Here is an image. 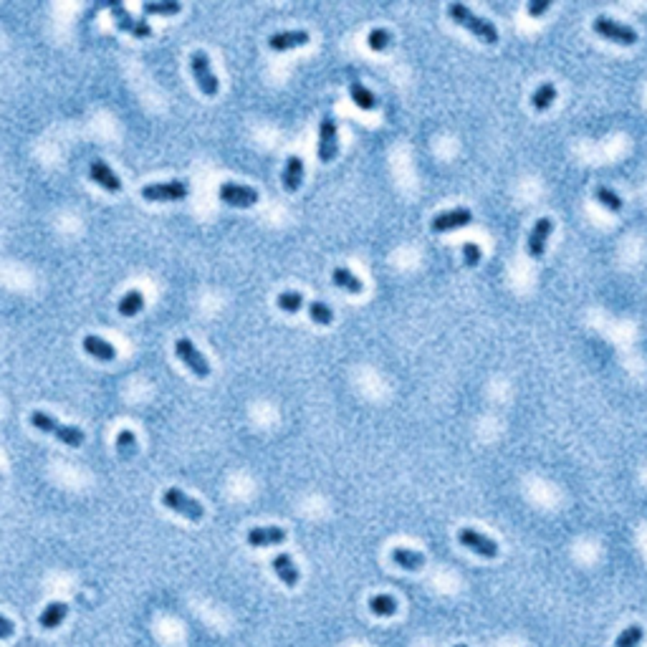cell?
I'll use <instances>...</instances> for the list:
<instances>
[{
  "label": "cell",
  "instance_id": "obj_1",
  "mask_svg": "<svg viewBox=\"0 0 647 647\" xmlns=\"http://www.w3.org/2000/svg\"><path fill=\"white\" fill-rule=\"evenodd\" d=\"M31 425H33L35 430H40V433H51L53 438H58L64 445H69V448H79V445L87 440V435H84L81 428H76V425H64V422L53 420L51 415H46V412H40V410L31 412Z\"/></svg>",
  "mask_w": 647,
  "mask_h": 647
},
{
  "label": "cell",
  "instance_id": "obj_2",
  "mask_svg": "<svg viewBox=\"0 0 647 647\" xmlns=\"http://www.w3.org/2000/svg\"><path fill=\"white\" fill-rule=\"evenodd\" d=\"M448 13H450V18L455 21V23H460L463 28H468L470 33H475L480 40H485V43H496L498 40L496 26H493L491 21H485V18L475 16V13L470 11L465 3H450Z\"/></svg>",
  "mask_w": 647,
  "mask_h": 647
},
{
  "label": "cell",
  "instance_id": "obj_3",
  "mask_svg": "<svg viewBox=\"0 0 647 647\" xmlns=\"http://www.w3.org/2000/svg\"><path fill=\"white\" fill-rule=\"evenodd\" d=\"M162 503H165L170 511L185 516V519H190V521H202V516H205L202 503H197L195 498H190L187 493L179 491V488H167V491L162 493Z\"/></svg>",
  "mask_w": 647,
  "mask_h": 647
},
{
  "label": "cell",
  "instance_id": "obj_4",
  "mask_svg": "<svg viewBox=\"0 0 647 647\" xmlns=\"http://www.w3.org/2000/svg\"><path fill=\"white\" fill-rule=\"evenodd\" d=\"M190 66H192V76H195L200 92L205 94V96H215V94H218V89H220V84H218V76H215L213 69H210L208 53L202 51V48L192 51Z\"/></svg>",
  "mask_w": 647,
  "mask_h": 647
},
{
  "label": "cell",
  "instance_id": "obj_5",
  "mask_svg": "<svg viewBox=\"0 0 647 647\" xmlns=\"http://www.w3.org/2000/svg\"><path fill=\"white\" fill-rule=\"evenodd\" d=\"M458 541H460V546L483 556V559H496L498 556V543L491 536H485V533L475 531V529H468V526L458 529Z\"/></svg>",
  "mask_w": 647,
  "mask_h": 647
},
{
  "label": "cell",
  "instance_id": "obj_6",
  "mask_svg": "<svg viewBox=\"0 0 647 647\" xmlns=\"http://www.w3.org/2000/svg\"><path fill=\"white\" fill-rule=\"evenodd\" d=\"M190 192V185L185 179H167V182H150L142 187V197L145 200H182Z\"/></svg>",
  "mask_w": 647,
  "mask_h": 647
},
{
  "label": "cell",
  "instance_id": "obj_7",
  "mask_svg": "<svg viewBox=\"0 0 647 647\" xmlns=\"http://www.w3.org/2000/svg\"><path fill=\"white\" fill-rule=\"evenodd\" d=\"M595 31L599 35H604V38L614 40V43H622V46H632L637 40V31L632 28V26L627 23H619V21H614V18H607V16H599L595 21Z\"/></svg>",
  "mask_w": 647,
  "mask_h": 647
},
{
  "label": "cell",
  "instance_id": "obj_8",
  "mask_svg": "<svg viewBox=\"0 0 647 647\" xmlns=\"http://www.w3.org/2000/svg\"><path fill=\"white\" fill-rule=\"evenodd\" d=\"M175 354H177V357L182 359V364H187V370L195 372L197 377H208L210 375L208 359H205V354H202L190 339L179 336V339L175 341Z\"/></svg>",
  "mask_w": 647,
  "mask_h": 647
},
{
  "label": "cell",
  "instance_id": "obj_9",
  "mask_svg": "<svg viewBox=\"0 0 647 647\" xmlns=\"http://www.w3.org/2000/svg\"><path fill=\"white\" fill-rule=\"evenodd\" d=\"M109 11H111V18H114V26L119 31H127V33L137 35V38H147V35H152V26L147 23V21H139V18H134L132 13L127 11V8L121 6V3L111 0Z\"/></svg>",
  "mask_w": 647,
  "mask_h": 647
},
{
  "label": "cell",
  "instance_id": "obj_10",
  "mask_svg": "<svg viewBox=\"0 0 647 647\" xmlns=\"http://www.w3.org/2000/svg\"><path fill=\"white\" fill-rule=\"evenodd\" d=\"M339 152V142H336V119L331 114L321 116L319 121V160L321 162H331Z\"/></svg>",
  "mask_w": 647,
  "mask_h": 647
},
{
  "label": "cell",
  "instance_id": "obj_11",
  "mask_svg": "<svg viewBox=\"0 0 647 647\" xmlns=\"http://www.w3.org/2000/svg\"><path fill=\"white\" fill-rule=\"evenodd\" d=\"M218 197L233 208H250L258 202V190L248 185H238V182H223L218 190Z\"/></svg>",
  "mask_w": 647,
  "mask_h": 647
},
{
  "label": "cell",
  "instance_id": "obj_12",
  "mask_svg": "<svg viewBox=\"0 0 647 647\" xmlns=\"http://www.w3.org/2000/svg\"><path fill=\"white\" fill-rule=\"evenodd\" d=\"M473 220V213L468 208H453V210H445V213H438L433 220H430V228L435 233H448V231H458V228H465Z\"/></svg>",
  "mask_w": 647,
  "mask_h": 647
},
{
  "label": "cell",
  "instance_id": "obj_13",
  "mask_svg": "<svg viewBox=\"0 0 647 647\" xmlns=\"http://www.w3.org/2000/svg\"><path fill=\"white\" fill-rule=\"evenodd\" d=\"M551 231H554V220L551 218H538L533 223L531 233H529V240H526V253L531 258H541L543 250H546V240H549Z\"/></svg>",
  "mask_w": 647,
  "mask_h": 647
},
{
  "label": "cell",
  "instance_id": "obj_14",
  "mask_svg": "<svg viewBox=\"0 0 647 647\" xmlns=\"http://www.w3.org/2000/svg\"><path fill=\"white\" fill-rule=\"evenodd\" d=\"M309 31L306 28H294V31H278L268 38V46L273 51H289V48H299L309 43Z\"/></svg>",
  "mask_w": 647,
  "mask_h": 647
},
{
  "label": "cell",
  "instance_id": "obj_15",
  "mask_svg": "<svg viewBox=\"0 0 647 647\" xmlns=\"http://www.w3.org/2000/svg\"><path fill=\"white\" fill-rule=\"evenodd\" d=\"M250 546H276L286 538V529L281 526H253L245 533Z\"/></svg>",
  "mask_w": 647,
  "mask_h": 647
},
{
  "label": "cell",
  "instance_id": "obj_16",
  "mask_svg": "<svg viewBox=\"0 0 647 647\" xmlns=\"http://www.w3.org/2000/svg\"><path fill=\"white\" fill-rule=\"evenodd\" d=\"M389 559H392L394 566H399L404 572H417V569L425 566V554L415 549H407V546H394L389 551Z\"/></svg>",
  "mask_w": 647,
  "mask_h": 647
},
{
  "label": "cell",
  "instance_id": "obj_17",
  "mask_svg": "<svg viewBox=\"0 0 647 647\" xmlns=\"http://www.w3.org/2000/svg\"><path fill=\"white\" fill-rule=\"evenodd\" d=\"M89 175H92L94 182H96V185H101L104 190H109V192H119L121 190V179L116 177L114 172H111V167L106 165L104 160H94L92 165H89Z\"/></svg>",
  "mask_w": 647,
  "mask_h": 647
},
{
  "label": "cell",
  "instance_id": "obj_18",
  "mask_svg": "<svg viewBox=\"0 0 647 647\" xmlns=\"http://www.w3.org/2000/svg\"><path fill=\"white\" fill-rule=\"evenodd\" d=\"M271 566H273V572H276V577L281 579L286 587H296V584H299L301 572H299V566L294 564V559H291L289 554H276L273 556V561H271Z\"/></svg>",
  "mask_w": 647,
  "mask_h": 647
},
{
  "label": "cell",
  "instance_id": "obj_19",
  "mask_svg": "<svg viewBox=\"0 0 647 647\" xmlns=\"http://www.w3.org/2000/svg\"><path fill=\"white\" fill-rule=\"evenodd\" d=\"M81 347H84V352L89 354V357L94 359H101V362H111V359H116V349L114 344H109L106 339H101V336H84V341H81Z\"/></svg>",
  "mask_w": 647,
  "mask_h": 647
},
{
  "label": "cell",
  "instance_id": "obj_20",
  "mask_svg": "<svg viewBox=\"0 0 647 647\" xmlns=\"http://www.w3.org/2000/svg\"><path fill=\"white\" fill-rule=\"evenodd\" d=\"M66 614H69V604L66 602H51V604H46L38 617L40 630H56V627H61Z\"/></svg>",
  "mask_w": 647,
  "mask_h": 647
},
{
  "label": "cell",
  "instance_id": "obj_21",
  "mask_svg": "<svg viewBox=\"0 0 647 647\" xmlns=\"http://www.w3.org/2000/svg\"><path fill=\"white\" fill-rule=\"evenodd\" d=\"M301 182H304V160L299 155H291L283 165V187L294 192L299 190Z\"/></svg>",
  "mask_w": 647,
  "mask_h": 647
},
{
  "label": "cell",
  "instance_id": "obj_22",
  "mask_svg": "<svg viewBox=\"0 0 647 647\" xmlns=\"http://www.w3.org/2000/svg\"><path fill=\"white\" fill-rule=\"evenodd\" d=\"M331 278H334V283L339 286V289L349 291V294H362V291H364L362 281H359V278L354 276L349 268H344V266H336L334 271H331Z\"/></svg>",
  "mask_w": 647,
  "mask_h": 647
},
{
  "label": "cell",
  "instance_id": "obj_23",
  "mask_svg": "<svg viewBox=\"0 0 647 647\" xmlns=\"http://www.w3.org/2000/svg\"><path fill=\"white\" fill-rule=\"evenodd\" d=\"M142 309H145V296H142V291L132 289V291H127V294L121 296V301H119V314H121V316L132 319V316H137Z\"/></svg>",
  "mask_w": 647,
  "mask_h": 647
},
{
  "label": "cell",
  "instance_id": "obj_24",
  "mask_svg": "<svg viewBox=\"0 0 647 647\" xmlns=\"http://www.w3.org/2000/svg\"><path fill=\"white\" fill-rule=\"evenodd\" d=\"M349 94H352V101L359 106V109L370 111V109H375V106H377L375 94L364 87L362 81H352V84H349Z\"/></svg>",
  "mask_w": 647,
  "mask_h": 647
},
{
  "label": "cell",
  "instance_id": "obj_25",
  "mask_svg": "<svg viewBox=\"0 0 647 647\" xmlns=\"http://www.w3.org/2000/svg\"><path fill=\"white\" fill-rule=\"evenodd\" d=\"M370 612L375 614V617H392V614L397 612V599L389 595H372Z\"/></svg>",
  "mask_w": 647,
  "mask_h": 647
},
{
  "label": "cell",
  "instance_id": "obj_26",
  "mask_svg": "<svg viewBox=\"0 0 647 647\" xmlns=\"http://www.w3.org/2000/svg\"><path fill=\"white\" fill-rule=\"evenodd\" d=\"M554 99H556V87L551 81H543V84L536 87V92L531 94V104H533V109L541 111V109H549Z\"/></svg>",
  "mask_w": 647,
  "mask_h": 647
},
{
  "label": "cell",
  "instance_id": "obj_27",
  "mask_svg": "<svg viewBox=\"0 0 647 647\" xmlns=\"http://www.w3.org/2000/svg\"><path fill=\"white\" fill-rule=\"evenodd\" d=\"M179 8L182 6L177 0H150V3L142 6V11L147 16H172V13H179Z\"/></svg>",
  "mask_w": 647,
  "mask_h": 647
},
{
  "label": "cell",
  "instance_id": "obj_28",
  "mask_svg": "<svg viewBox=\"0 0 647 647\" xmlns=\"http://www.w3.org/2000/svg\"><path fill=\"white\" fill-rule=\"evenodd\" d=\"M309 316H311L314 324H321V326H329L334 321V311L324 301H309Z\"/></svg>",
  "mask_w": 647,
  "mask_h": 647
},
{
  "label": "cell",
  "instance_id": "obj_29",
  "mask_svg": "<svg viewBox=\"0 0 647 647\" xmlns=\"http://www.w3.org/2000/svg\"><path fill=\"white\" fill-rule=\"evenodd\" d=\"M116 453H119L121 458H134L137 455V435L132 433V430H121L119 435H116Z\"/></svg>",
  "mask_w": 647,
  "mask_h": 647
},
{
  "label": "cell",
  "instance_id": "obj_30",
  "mask_svg": "<svg viewBox=\"0 0 647 647\" xmlns=\"http://www.w3.org/2000/svg\"><path fill=\"white\" fill-rule=\"evenodd\" d=\"M642 637H645V630L640 624H632V627H624L619 632L617 640H614V647H637L642 642Z\"/></svg>",
  "mask_w": 647,
  "mask_h": 647
},
{
  "label": "cell",
  "instance_id": "obj_31",
  "mask_svg": "<svg viewBox=\"0 0 647 647\" xmlns=\"http://www.w3.org/2000/svg\"><path fill=\"white\" fill-rule=\"evenodd\" d=\"M595 197L607 210H612V213H619V210H622V197H619L614 190H609V187H604V185L595 187Z\"/></svg>",
  "mask_w": 647,
  "mask_h": 647
},
{
  "label": "cell",
  "instance_id": "obj_32",
  "mask_svg": "<svg viewBox=\"0 0 647 647\" xmlns=\"http://www.w3.org/2000/svg\"><path fill=\"white\" fill-rule=\"evenodd\" d=\"M276 304H278V309H281V311L294 314V311H299V309L304 306V296H301L299 291H281V294H278V299H276Z\"/></svg>",
  "mask_w": 647,
  "mask_h": 647
},
{
  "label": "cell",
  "instance_id": "obj_33",
  "mask_svg": "<svg viewBox=\"0 0 647 647\" xmlns=\"http://www.w3.org/2000/svg\"><path fill=\"white\" fill-rule=\"evenodd\" d=\"M389 31H385V28H372L370 31V35H367V43H370V48L372 51H385V48L389 46Z\"/></svg>",
  "mask_w": 647,
  "mask_h": 647
},
{
  "label": "cell",
  "instance_id": "obj_34",
  "mask_svg": "<svg viewBox=\"0 0 647 647\" xmlns=\"http://www.w3.org/2000/svg\"><path fill=\"white\" fill-rule=\"evenodd\" d=\"M463 260H465V266H470V268H475L480 263V248H478V243H463Z\"/></svg>",
  "mask_w": 647,
  "mask_h": 647
},
{
  "label": "cell",
  "instance_id": "obj_35",
  "mask_svg": "<svg viewBox=\"0 0 647 647\" xmlns=\"http://www.w3.org/2000/svg\"><path fill=\"white\" fill-rule=\"evenodd\" d=\"M551 0H531L529 3V16H541L543 11H549Z\"/></svg>",
  "mask_w": 647,
  "mask_h": 647
},
{
  "label": "cell",
  "instance_id": "obj_36",
  "mask_svg": "<svg viewBox=\"0 0 647 647\" xmlns=\"http://www.w3.org/2000/svg\"><path fill=\"white\" fill-rule=\"evenodd\" d=\"M0 627H3V630H0V637H3V640H8V637L13 635V622L8 617H3V619H0Z\"/></svg>",
  "mask_w": 647,
  "mask_h": 647
},
{
  "label": "cell",
  "instance_id": "obj_37",
  "mask_svg": "<svg viewBox=\"0 0 647 647\" xmlns=\"http://www.w3.org/2000/svg\"><path fill=\"white\" fill-rule=\"evenodd\" d=\"M455 647H468V645H455Z\"/></svg>",
  "mask_w": 647,
  "mask_h": 647
}]
</instances>
